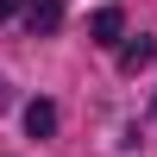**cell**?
Wrapping results in <instances>:
<instances>
[{
	"instance_id": "6da1fadb",
	"label": "cell",
	"mask_w": 157,
	"mask_h": 157,
	"mask_svg": "<svg viewBox=\"0 0 157 157\" xmlns=\"http://www.w3.org/2000/svg\"><path fill=\"white\" fill-rule=\"evenodd\" d=\"M25 132H32V138H50V132H57V107H50V101H32V107H25Z\"/></svg>"
},
{
	"instance_id": "7a4b0ae2",
	"label": "cell",
	"mask_w": 157,
	"mask_h": 157,
	"mask_svg": "<svg viewBox=\"0 0 157 157\" xmlns=\"http://www.w3.org/2000/svg\"><path fill=\"white\" fill-rule=\"evenodd\" d=\"M88 32H94V44H113V38L126 32V19H120V6H101L94 19H88Z\"/></svg>"
},
{
	"instance_id": "3957f363",
	"label": "cell",
	"mask_w": 157,
	"mask_h": 157,
	"mask_svg": "<svg viewBox=\"0 0 157 157\" xmlns=\"http://www.w3.org/2000/svg\"><path fill=\"white\" fill-rule=\"evenodd\" d=\"M25 19H32V32H57V25H63V0H32Z\"/></svg>"
},
{
	"instance_id": "277c9868",
	"label": "cell",
	"mask_w": 157,
	"mask_h": 157,
	"mask_svg": "<svg viewBox=\"0 0 157 157\" xmlns=\"http://www.w3.org/2000/svg\"><path fill=\"white\" fill-rule=\"evenodd\" d=\"M151 50H157L151 38H132V44L120 50V69H145V63H151Z\"/></svg>"
},
{
	"instance_id": "5b68a950",
	"label": "cell",
	"mask_w": 157,
	"mask_h": 157,
	"mask_svg": "<svg viewBox=\"0 0 157 157\" xmlns=\"http://www.w3.org/2000/svg\"><path fill=\"white\" fill-rule=\"evenodd\" d=\"M13 13H19V0H0V19H13Z\"/></svg>"
}]
</instances>
